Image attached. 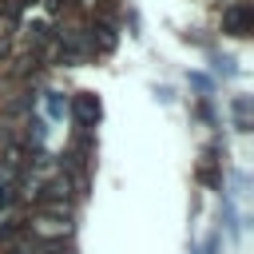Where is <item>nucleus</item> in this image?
Instances as JSON below:
<instances>
[{
  "label": "nucleus",
  "instance_id": "nucleus-7",
  "mask_svg": "<svg viewBox=\"0 0 254 254\" xmlns=\"http://www.w3.org/2000/svg\"><path fill=\"white\" fill-rule=\"evenodd\" d=\"M64 107H67V103H64V99L52 91V95H48V111H52V115H64Z\"/></svg>",
  "mask_w": 254,
  "mask_h": 254
},
{
  "label": "nucleus",
  "instance_id": "nucleus-5",
  "mask_svg": "<svg viewBox=\"0 0 254 254\" xmlns=\"http://www.w3.org/2000/svg\"><path fill=\"white\" fill-rule=\"evenodd\" d=\"M4 167H8V171H20V167H24V147H20V143H8V151H4Z\"/></svg>",
  "mask_w": 254,
  "mask_h": 254
},
{
  "label": "nucleus",
  "instance_id": "nucleus-2",
  "mask_svg": "<svg viewBox=\"0 0 254 254\" xmlns=\"http://www.w3.org/2000/svg\"><path fill=\"white\" fill-rule=\"evenodd\" d=\"M222 28H226L230 36H250V32H254V8H250V4H230V8L222 12Z\"/></svg>",
  "mask_w": 254,
  "mask_h": 254
},
{
  "label": "nucleus",
  "instance_id": "nucleus-4",
  "mask_svg": "<svg viewBox=\"0 0 254 254\" xmlns=\"http://www.w3.org/2000/svg\"><path fill=\"white\" fill-rule=\"evenodd\" d=\"M87 48H99V52H111V48H115V36H111V28H107V24H99V28H91V40H87Z\"/></svg>",
  "mask_w": 254,
  "mask_h": 254
},
{
  "label": "nucleus",
  "instance_id": "nucleus-8",
  "mask_svg": "<svg viewBox=\"0 0 254 254\" xmlns=\"http://www.w3.org/2000/svg\"><path fill=\"white\" fill-rule=\"evenodd\" d=\"M4 12H8V8H4V4H0V16H4Z\"/></svg>",
  "mask_w": 254,
  "mask_h": 254
},
{
  "label": "nucleus",
  "instance_id": "nucleus-1",
  "mask_svg": "<svg viewBox=\"0 0 254 254\" xmlns=\"http://www.w3.org/2000/svg\"><path fill=\"white\" fill-rule=\"evenodd\" d=\"M32 230L40 238H67L71 234V206L67 202H44L40 214L32 218Z\"/></svg>",
  "mask_w": 254,
  "mask_h": 254
},
{
  "label": "nucleus",
  "instance_id": "nucleus-6",
  "mask_svg": "<svg viewBox=\"0 0 254 254\" xmlns=\"http://www.w3.org/2000/svg\"><path fill=\"white\" fill-rule=\"evenodd\" d=\"M40 254H71V250L64 246V238H48V242L40 246Z\"/></svg>",
  "mask_w": 254,
  "mask_h": 254
},
{
  "label": "nucleus",
  "instance_id": "nucleus-3",
  "mask_svg": "<svg viewBox=\"0 0 254 254\" xmlns=\"http://www.w3.org/2000/svg\"><path fill=\"white\" fill-rule=\"evenodd\" d=\"M75 119H79L83 127H95V119H99V99H95L91 91H79V95H75Z\"/></svg>",
  "mask_w": 254,
  "mask_h": 254
}]
</instances>
